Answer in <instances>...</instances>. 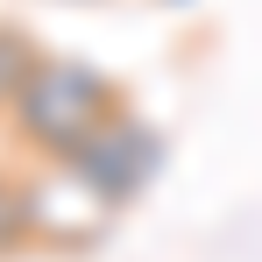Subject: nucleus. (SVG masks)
<instances>
[{"label": "nucleus", "instance_id": "1", "mask_svg": "<svg viewBox=\"0 0 262 262\" xmlns=\"http://www.w3.org/2000/svg\"><path fill=\"white\" fill-rule=\"evenodd\" d=\"M121 106H128V99H121V85H114L99 64L43 50V57L29 64V78H21V92H14V106H7L0 128L14 135L36 163H71Z\"/></svg>", "mask_w": 262, "mask_h": 262}, {"label": "nucleus", "instance_id": "5", "mask_svg": "<svg viewBox=\"0 0 262 262\" xmlns=\"http://www.w3.org/2000/svg\"><path fill=\"white\" fill-rule=\"evenodd\" d=\"M29 248V199H21V170H0V262Z\"/></svg>", "mask_w": 262, "mask_h": 262}, {"label": "nucleus", "instance_id": "6", "mask_svg": "<svg viewBox=\"0 0 262 262\" xmlns=\"http://www.w3.org/2000/svg\"><path fill=\"white\" fill-rule=\"evenodd\" d=\"M170 7H184V0H170Z\"/></svg>", "mask_w": 262, "mask_h": 262}, {"label": "nucleus", "instance_id": "2", "mask_svg": "<svg viewBox=\"0 0 262 262\" xmlns=\"http://www.w3.org/2000/svg\"><path fill=\"white\" fill-rule=\"evenodd\" d=\"M21 199H29V248H43V255H78V248H92L121 220L71 163L21 170Z\"/></svg>", "mask_w": 262, "mask_h": 262}, {"label": "nucleus", "instance_id": "4", "mask_svg": "<svg viewBox=\"0 0 262 262\" xmlns=\"http://www.w3.org/2000/svg\"><path fill=\"white\" fill-rule=\"evenodd\" d=\"M36 57H43V50L29 43L14 21H0V121H7V106H14V92H21V78H29Z\"/></svg>", "mask_w": 262, "mask_h": 262}, {"label": "nucleus", "instance_id": "3", "mask_svg": "<svg viewBox=\"0 0 262 262\" xmlns=\"http://www.w3.org/2000/svg\"><path fill=\"white\" fill-rule=\"evenodd\" d=\"M71 170L85 177L92 191L114 206V213H128L135 199L156 184V170H163V135L149 128L135 106H121V114H114V121H106V128H99L85 149L71 156Z\"/></svg>", "mask_w": 262, "mask_h": 262}]
</instances>
